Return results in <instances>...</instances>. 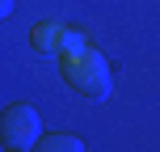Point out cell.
<instances>
[{
	"mask_svg": "<svg viewBox=\"0 0 160 152\" xmlns=\"http://www.w3.org/2000/svg\"><path fill=\"white\" fill-rule=\"evenodd\" d=\"M63 76H68V85H72L76 93H84V97H110V85H114L105 59L97 55V51H88V47L80 51V55H68Z\"/></svg>",
	"mask_w": 160,
	"mask_h": 152,
	"instance_id": "1",
	"label": "cell"
},
{
	"mask_svg": "<svg viewBox=\"0 0 160 152\" xmlns=\"http://www.w3.org/2000/svg\"><path fill=\"white\" fill-rule=\"evenodd\" d=\"M38 110L25 102L8 106L4 114H0V139H4V148L13 152H25V148H38Z\"/></svg>",
	"mask_w": 160,
	"mask_h": 152,
	"instance_id": "2",
	"label": "cell"
},
{
	"mask_svg": "<svg viewBox=\"0 0 160 152\" xmlns=\"http://www.w3.org/2000/svg\"><path fill=\"white\" fill-rule=\"evenodd\" d=\"M59 38H63V30H59L55 21H51V25H34V47H38L42 55H55V51H59Z\"/></svg>",
	"mask_w": 160,
	"mask_h": 152,
	"instance_id": "3",
	"label": "cell"
},
{
	"mask_svg": "<svg viewBox=\"0 0 160 152\" xmlns=\"http://www.w3.org/2000/svg\"><path fill=\"white\" fill-rule=\"evenodd\" d=\"M38 148L42 152H84V139L80 135H47V139H38Z\"/></svg>",
	"mask_w": 160,
	"mask_h": 152,
	"instance_id": "4",
	"label": "cell"
},
{
	"mask_svg": "<svg viewBox=\"0 0 160 152\" xmlns=\"http://www.w3.org/2000/svg\"><path fill=\"white\" fill-rule=\"evenodd\" d=\"M59 47H63V55H80V51H84V38H80V34H63Z\"/></svg>",
	"mask_w": 160,
	"mask_h": 152,
	"instance_id": "5",
	"label": "cell"
},
{
	"mask_svg": "<svg viewBox=\"0 0 160 152\" xmlns=\"http://www.w3.org/2000/svg\"><path fill=\"white\" fill-rule=\"evenodd\" d=\"M8 8H13V0H0V17H8Z\"/></svg>",
	"mask_w": 160,
	"mask_h": 152,
	"instance_id": "6",
	"label": "cell"
}]
</instances>
